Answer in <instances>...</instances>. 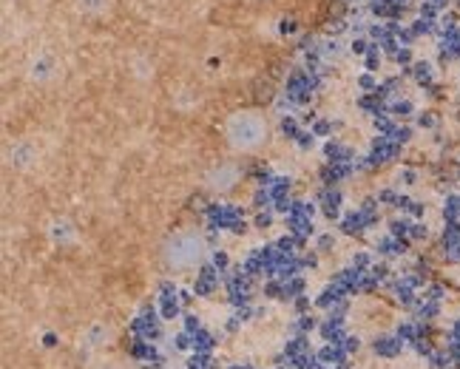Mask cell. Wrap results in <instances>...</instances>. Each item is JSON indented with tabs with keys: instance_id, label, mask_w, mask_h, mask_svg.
<instances>
[{
	"instance_id": "cell-1",
	"label": "cell",
	"mask_w": 460,
	"mask_h": 369,
	"mask_svg": "<svg viewBox=\"0 0 460 369\" xmlns=\"http://www.w3.org/2000/svg\"><path fill=\"white\" fill-rule=\"evenodd\" d=\"M401 349V341H395V338H383L378 344V352H383V355H395Z\"/></svg>"
}]
</instances>
